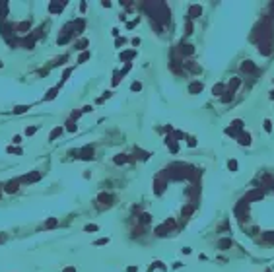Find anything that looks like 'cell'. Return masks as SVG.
<instances>
[{
  "instance_id": "obj_1",
  "label": "cell",
  "mask_w": 274,
  "mask_h": 272,
  "mask_svg": "<svg viewBox=\"0 0 274 272\" xmlns=\"http://www.w3.org/2000/svg\"><path fill=\"white\" fill-rule=\"evenodd\" d=\"M66 272H74V270H72V268H68V270H66Z\"/></svg>"
}]
</instances>
